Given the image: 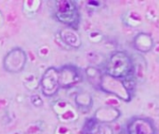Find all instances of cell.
Segmentation results:
<instances>
[{
	"label": "cell",
	"mask_w": 159,
	"mask_h": 134,
	"mask_svg": "<svg viewBox=\"0 0 159 134\" xmlns=\"http://www.w3.org/2000/svg\"><path fill=\"white\" fill-rule=\"evenodd\" d=\"M32 102H33V104H34L35 106H41L42 104H43L41 98L39 96H35V95L32 97Z\"/></svg>",
	"instance_id": "cell-8"
},
{
	"label": "cell",
	"mask_w": 159,
	"mask_h": 134,
	"mask_svg": "<svg viewBox=\"0 0 159 134\" xmlns=\"http://www.w3.org/2000/svg\"><path fill=\"white\" fill-rule=\"evenodd\" d=\"M129 134H156L153 123L146 118H135L127 127Z\"/></svg>",
	"instance_id": "cell-5"
},
{
	"label": "cell",
	"mask_w": 159,
	"mask_h": 134,
	"mask_svg": "<svg viewBox=\"0 0 159 134\" xmlns=\"http://www.w3.org/2000/svg\"><path fill=\"white\" fill-rule=\"evenodd\" d=\"M135 48L141 52H148L153 48V39L148 34H139L134 39Z\"/></svg>",
	"instance_id": "cell-7"
},
{
	"label": "cell",
	"mask_w": 159,
	"mask_h": 134,
	"mask_svg": "<svg viewBox=\"0 0 159 134\" xmlns=\"http://www.w3.org/2000/svg\"><path fill=\"white\" fill-rule=\"evenodd\" d=\"M78 79V74L76 69L73 66H64L59 70V81L60 86L69 87L76 83Z\"/></svg>",
	"instance_id": "cell-6"
},
{
	"label": "cell",
	"mask_w": 159,
	"mask_h": 134,
	"mask_svg": "<svg viewBox=\"0 0 159 134\" xmlns=\"http://www.w3.org/2000/svg\"><path fill=\"white\" fill-rule=\"evenodd\" d=\"M133 65L129 56L124 51H117L111 56L106 64V73L113 78H124L131 74Z\"/></svg>",
	"instance_id": "cell-1"
},
{
	"label": "cell",
	"mask_w": 159,
	"mask_h": 134,
	"mask_svg": "<svg viewBox=\"0 0 159 134\" xmlns=\"http://www.w3.org/2000/svg\"><path fill=\"white\" fill-rule=\"evenodd\" d=\"M56 17L61 22L71 27H76L79 21L76 4L69 0H61L56 3Z\"/></svg>",
	"instance_id": "cell-2"
},
{
	"label": "cell",
	"mask_w": 159,
	"mask_h": 134,
	"mask_svg": "<svg viewBox=\"0 0 159 134\" xmlns=\"http://www.w3.org/2000/svg\"><path fill=\"white\" fill-rule=\"evenodd\" d=\"M41 87L43 94L47 97H51L58 92L60 87L59 70L55 67H50L44 73L41 79Z\"/></svg>",
	"instance_id": "cell-4"
},
{
	"label": "cell",
	"mask_w": 159,
	"mask_h": 134,
	"mask_svg": "<svg viewBox=\"0 0 159 134\" xmlns=\"http://www.w3.org/2000/svg\"><path fill=\"white\" fill-rule=\"evenodd\" d=\"M27 57L21 48H14L6 55L4 59V68L10 73H19L23 71Z\"/></svg>",
	"instance_id": "cell-3"
}]
</instances>
